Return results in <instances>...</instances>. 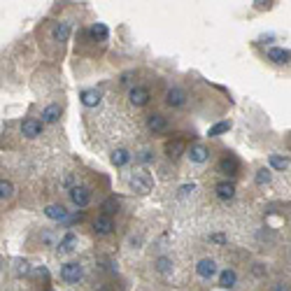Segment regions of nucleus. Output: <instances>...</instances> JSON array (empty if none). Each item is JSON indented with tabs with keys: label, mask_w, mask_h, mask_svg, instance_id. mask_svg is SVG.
Segmentation results:
<instances>
[{
	"label": "nucleus",
	"mask_w": 291,
	"mask_h": 291,
	"mask_svg": "<svg viewBox=\"0 0 291 291\" xmlns=\"http://www.w3.org/2000/svg\"><path fill=\"white\" fill-rule=\"evenodd\" d=\"M149 98H152V93H149L147 86H133L128 91V103L133 108H145L149 103Z\"/></svg>",
	"instance_id": "f03ea898"
},
{
	"label": "nucleus",
	"mask_w": 291,
	"mask_h": 291,
	"mask_svg": "<svg viewBox=\"0 0 291 291\" xmlns=\"http://www.w3.org/2000/svg\"><path fill=\"white\" fill-rule=\"evenodd\" d=\"M138 161H142V163H149V161H154V156H152V152H142L138 156Z\"/></svg>",
	"instance_id": "7c9ffc66"
},
{
	"label": "nucleus",
	"mask_w": 291,
	"mask_h": 291,
	"mask_svg": "<svg viewBox=\"0 0 291 291\" xmlns=\"http://www.w3.org/2000/svg\"><path fill=\"white\" fill-rule=\"evenodd\" d=\"M215 191H217V198L219 200H231L235 196V186H233V182H219L215 186Z\"/></svg>",
	"instance_id": "f8f14e48"
},
{
	"label": "nucleus",
	"mask_w": 291,
	"mask_h": 291,
	"mask_svg": "<svg viewBox=\"0 0 291 291\" xmlns=\"http://www.w3.org/2000/svg\"><path fill=\"white\" fill-rule=\"evenodd\" d=\"M112 229H115V222H112V217L108 215H100L96 222H93V231L98 233V235H108V233H112Z\"/></svg>",
	"instance_id": "9d476101"
},
{
	"label": "nucleus",
	"mask_w": 291,
	"mask_h": 291,
	"mask_svg": "<svg viewBox=\"0 0 291 291\" xmlns=\"http://www.w3.org/2000/svg\"><path fill=\"white\" fill-rule=\"evenodd\" d=\"M254 179H256V184H268L270 182V170L268 168H261Z\"/></svg>",
	"instance_id": "cd10ccee"
},
{
	"label": "nucleus",
	"mask_w": 291,
	"mask_h": 291,
	"mask_svg": "<svg viewBox=\"0 0 291 291\" xmlns=\"http://www.w3.org/2000/svg\"><path fill=\"white\" fill-rule=\"evenodd\" d=\"M128 161H130L128 149H115V152H112V163H115L116 168H123Z\"/></svg>",
	"instance_id": "412c9836"
},
{
	"label": "nucleus",
	"mask_w": 291,
	"mask_h": 291,
	"mask_svg": "<svg viewBox=\"0 0 291 291\" xmlns=\"http://www.w3.org/2000/svg\"><path fill=\"white\" fill-rule=\"evenodd\" d=\"M79 98H82V103H84L86 108H96L100 103V91L98 89H86V91L79 93Z\"/></svg>",
	"instance_id": "dca6fc26"
},
{
	"label": "nucleus",
	"mask_w": 291,
	"mask_h": 291,
	"mask_svg": "<svg viewBox=\"0 0 291 291\" xmlns=\"http://www.w3.org/2000/svg\"><path fill=\"white\" fill-rule=\"evenodd\" d=\"M61 116V105H47L42 112V123H56Z\"/></svg>",
	"instance_id": "f3484780"
},
{
	"label": "nucleus",
	"mask_w": 291,
	"mask_h": 291,
	"mask_svg": "<svg viewBox=\"0 0 291 291\" xmlns=\"http://www.w3.org/2000/svg\"><path fill=\"white\" fill-rule=\"evenodd\" d=\"M275 291H284V289H282V287H277V289H275Z\"/></svg>",
	"instance_id": "473e14b6"
},
{
	"label": "nucleus",
	"mask_w": 291,
	"mask_h": 291,
	"mask_svg": "<svg viewBox=\"0 0 291 291\" xmlns=\"http://www.w3.org/2000/svg\"><path fill=\"white\" fill-rule=\"evenodd\" d=\"M52 38L56 40V42H65V40L70 38V23L61 21L54 26V31H52Z\"/></svg>",
	"instance_id": "6ab92c4d"
},
{
	"label": "nucleus",
	"mask_w": 291,
	"mask_h": 291,
	"mask_svg": "<svg viewBox=\"0 0 291 291\" xmlns=\"http://www.w3.org/2000/svg\"><path fill=\"white\" fill-rule=\"evenodd\" d=\"M235 282H237L235 270L226 268L222 275H219V287H224V289H233V287H235Z\"/></svg>",
	"instance_id": "aec40b11"
},
{
	"label": "nucleus",
	"mask_w": 291,
	"mask_h": 291,
	"mask_svg": "<svg viewBox=\"0 0 291 291\" xmlns=\"http://www.w3.org/2000/svg\"><path fill=\"white\" fill-rule=\"evenodd\" d=\"M166 154H168L170 159H177V156H182V154H184V140H182V138L168 140V142H166Z\"/></svg>",
	"instance_id": "ddd939ff"
},
{
	"label": "nucleus",
	"mask_w": 291,
	"mask_h": 291,
	"mask_svg": "<svg viewBox=\"0 0 291 291\" xmlns=\"http://www.w3.org/2000/svg\"><path fill=\"white\" fill-rule=\"evenodd\" d=\"M119 205H121L119 198H116V196H110V198L103 200V212H105L108 217H112L115 212H119Z\"/></svg>",
	"instance_id": "4be33fe9"
},
{
	"label": "nucleus",
	"mask_w": 291,
	"mask_h": 291,
	"mask_svg": "<svg viewBox=\"0 0 291 291\" xmlns=\"http://www.w3.org/2000/svg\"><path fill=\"white\" fill-rule=\"evenodd\" d=\"M152 177L147 175V173H138V175L130 177V189L138 193H149L152 191Z\"/></svg>",
	"instance_id": "7ed1b4c3"
},
{
	"label": "nucleus",
	"mask_w": 291,
	"mask_h": 291,
	"mask_svg": "<svg viewBox=\"0 0 291 291\" xmlns=\"http://www.w3.org/2000/svg\"><path fill=\"white\" fill-rule=\"evenodd\" d=\"M231 128V121H219V123H215L212 128H210V138H217V135H222V133H226V130Z\"/></svg>",
	"instance_id": "a878e982"
},
{
	"label": "nucleus",
	"mask_w": 291,
	"mask_h": 291,
	"mask_svg": "<svg viewBox=\"0 0 291 291\" xmlns=\"http://www.w3.org/2000/svg\"><path fill=\"white\" fill-rule=\"evenodd\" d=\"M210 240H212V242H217V245H226V240H229V237L224 235V233H212V235H210Z\"/></svg>",
	"instance_id": "c85d7f7f"
},
{
	"label": "nucleus",
	"mask_w": 291,
	"mask_h": 291,
	"mask_svg": "<svg viewBox=\"0 0 291 291\" xmlns=\"http://www.w3.org/2000/svg\"><path fill=\"white\" fill-rule=\"evenodd\" d=\"M45 215L49 217V219H54V222H63V219H68V210L63 205H47Z\"/></svg>",
	"instance_id": "4468645a"
},
{
	"label": "nucleus",
	"mask_w": 291,
	"mask_h": 291,
	"mask_svg": "<svg viewBox=\"0 0 291 291\" xmlns=\"http://www.w3.org/2000/svg\"><path fill=\"white\" fill-rule=\"evenodd\" d=\"M12 193H14V186H12V182L2 179V182H0V198L7 200V198H12Z\"/></svg>",
	"instance_id": "bb28decb"
},
{
	"label": "nucleus",
	"mask_w": 291,
	"mask_h": 291,
	"mask_svg": "<svg viewBox=\"0 0 291 291\" xmlns=\"http://www.w3.org/2000/svg\"><path fill=\"white\" fill-rule=\"evenodd\" d=\"M70 200L82 210V207H86L91 203V191H89L86 186H72V189H70Z\"/></svg>",
	"instance_id": "20e7f679"
},
{
	"label": "nucleus",
	"mask_w": 291,
	"mask_h": 291,
	"mask_svg": "<svg viewBox=\"0 0 291 291\" xmlns=\"http://www.w3.org/2000/svg\"><path fill=\"white\" fill-rule=\"evenodd\" d=\"M219 170H222L224 175L235 177L237 173H240V163H237V159H235V156H231V154H226V156H222V161H219Z\"/></svg>",
	"instance_id": "0eeeda50"
},
{
	"label": "nucleus",
	"mask_w": 291,
	"mask_h": 291,
	"mask_svg": "<svg viewBox=\"0 0 291 291\" xmlns=\"http://www.w3.org/2000/svg\"><path fill=\"white\" fill-rule=\"evenodd\" d=\"M82 275H84V270H82V266L75 263V261H70V263H65L61 268V280L68 284H77L82 280Z\"/></svg>",
	"instance_id": "f257e3e1"
},
{
	"label": "nucleus",
	"mask_w": 291,
	"mask_h": 291,
	"mask_svg": "<svg viewBox=\"0 0 291 291\" xmlns=\"http://www.w3.org/2000/svg\"><path fill=\"white\" fill-rule=\"evenodd\" d=\"M207 156H210V152H207L205 145H193L191 149H189V159H191L193 163H205Z\"/></svg>",
	"instance_id": "2eb2a0df"
},
{
	"label": "nucleus",
	"mask_w": 291,
	"mask_h": 291,
	"mask_svg": "<svg viewBox=\"0 0 291 291\" xmlns=\"http://www.w3.org/2000/svg\"><path fill=\"white\" fill-rule=\"evenodd\" d=\"M196 273H198L203 280H212L217 275V263L212 259H200L198 266H196Z\"/></svg>",
	"instance_id": "1a4fd4ad"
},
{
	"label": "nucleus",
	"mask_w": 291,
	"mask_h": 291,
	"mask_svg": "<svg viewBox=\"0 0 291 291\" xmlns=\"http://www.w3.org/2000/svg\"><path fill=\"white\" fill-rule=\"evenodd\" d=\"M147 128L152 130L154 135H156V133H163V130H168V119H166L161 112H154V115L147 116Z\"/></svg>",
	"instance_id": "39448f33"
},
{
	"label": "nucleus",
	"mask_w": 291,
	"mask_h": 291,
	"mask_svg": "<svg viewBox=\"0 0 291 291\" xmlns=\"http://www.w3.org/2000/svg\"><path fill=\"white\" fill-rule=\"evenodd\" d=\"M270 168L287 170L289 168V159H284V156H280V154H270Z\"/></svg>",
	"instance_id": "5701e85b"
},
{
	"label": "nucleus",
	"mask_w": 291,
	"mask_h": 291,
	"mask_svg": "<svg viewBox=\"0 0 291 291\" xmlns=\"http://www.w3.org/2000/svg\"><path fill=\"white\" fill-rule=\"evenodd\" d=\"M268 58L273 63H277V65H282V63L291 61V54L287 49H282V47H273V49H268Z\"/></svg>",
	"instance_id": "9b49d317"
},
{
	"label": "nucleus",
	"mask_w": 291,
	"mask_h": 291,
	"mask_svg": "<svg viewBox=\"0 0 291 291\" xmlns=\"http://www.w3.org/2000/svg\"><path fill=\"white\" fill-rule=\"evenodd\" d=\"M75 247H77L75 233H65V235H63V240L58 242V252H61V254H70V252H75Z\"/></svg>",
	"instance_id": "a211bd4d"
},
{
	"label": "nucleus",
	"mask_w": 291,
	"mask_h": 291,
	"mask_svg": "<svg viewBox=\"0 0 291 291\" xmlns=\"http://www.w3.org/2000/svg\"><path fill=\"white\" fill-rule=\"evenodd\" d=\"M21 133L26 135V138H38V135H42V121H38V119H23L21 121Z\"/></svg>",
	"instance_id": "6e6552de"
},
{
	"label": "nucleus",
	"mask_w": 291,
	"mask_h": 291,
	"mask_svg": "<svg viewBox=\"0 0 291 291\" xmlns=\"http://www.w3.org/2000/svg\"><path fill=\"white\" fill-rule=\"evenodd\" d=\"M166 103H168L170 108H182L184 103H186V93H184V89H179V86L168 89V91H166Z\"/></svg>",
	"instance_id": "423d86ee"
},
{
	"label": "nucleus",
	"mask_w": 291,
	"mask_h": 291,
	"mask_svg": "<svg viewBox=\"0 0 291 291\" xmlns=\"http://www.w3.org/2000/svg\"><path fill=\"white\" fill-rule=\"evenodd\" d=\"M91 35L96 40H108L110 31H108V26H105V23H96V26L91 28Z\"/></svg>",
	"instance_id": "393cba45"
},
{
	"label": "nucleus",
	"mask_w": 291,
	"mask_h": 291,
	"mask_svg": "<svg viewBox=\"0 0 291 291\" xmlns=\"http://www.w3.org/2000/svg\"><path fill=\"white\" fill-rule=\"evenodd\" d=\"M156 270H159L161 275H170V273H173V261L166 259V256H159V259H156Z\"/></svg>",
	"instance_id": "b1692460"
},
{
	"label": "nucleus",
	"mask_w": 291,
	"mask_h": 291,
	"mask_svg": "<svg viewBox=\"0 0 291 291\" xmlns=\"http://www.w3.org/2000/svg\"><path fill=\"white\" fill-rule=\"evenodd\" d=\"M193 189H196V184H184V186H179V196H189Z\"/></svg>",
	"instance_id": "c756f323"
},
{
	"label": "nucleus",
	"mask_w": 291,
	"mask_h": 291,
	"mask_svg": "<svg viewBox=\"0 0 291 291\" xmlns=\"http://www.w3.org/2000/svg\"><path fill=\"white\" fill-rule=\"evenodd\" d=\"M19 273H23V275H26V273H31V266H28V263H26V261H23V263H19Z\"/></svg>",
	"instance_id": "2f4dec72"
}]
</instances>
